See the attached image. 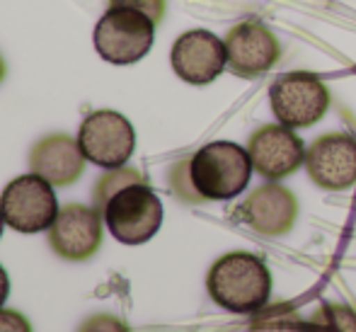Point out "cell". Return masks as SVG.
<instances>
[{
	"label": "cell",
	"instance_id": "1",
	"mask_svg": "<svg viewBox=\"0 0 356 332\" xmlns=\"http://www.w3.org/2000/svg\"><path fill=\"white\" fill-rule=\"evenodd\" d=\"M207 289L213 303L230 313H257L272 296V274L252 253H228L211 264Z\"/></svg>",
	"mask_w": 356,
	"mask_h": 332
},
{
	"label": "cell",
	"instance_id": "2",
	"mask_svg": "<svg viewBox=\"0 0 356 332\" xmlns=\"http://www.w3.org/2000/svg\"><path fill=\"white\" fill-rule=\"evenodd\" d=\"M254 168L248 148L233 141H213L189 158V177L204 201H228L245 192Z\"/></svg>",
	"mask_w": 356,
	"mask_h": 332
},
{
	"label": "cell",
	"instance_id": "3",
	"mask_svg": "<svg viewBox=\"0 0 356 332\" xmlns=\"http://www.w3.org/2000/svg\"><path fill=\"white\" fill-rule=\"evenodd\" d=\"M95 52L114 66H131L145 58L155 42V22L134 8H107L92 32Z\"/></svg>",
	"mask_w": 356,
	"mask_h": 332
},
{
	"label": "cell",
	"instance_id": "4",
	"mask_svg": "<svg viewBox=\"0 0 356 332\" xmlns=\"http://www.w3.org/2000/svg\"><path fill=\"white\" fill-rule=\"evenodd\" d=\"M102 219L114 240L122 245H143L163 226V204L148 182H134L107 201Z\"/></svg>",
	"mask_w": 356,
	"mask_h": 332
},
{
	"label": "cell",
	"instance_id": "5",
	"mask_svg": "<svg viewBox=\"0 0 356 332\" xmlns=\"http://www.w3.org/2000/svg\"><path fill=\"white\" fill-rule=\"evenodd\" d=\"M54 184L29 173L19 175L0 194V214L5 226L17 233H42L54 226L58 216V199Z\"/></svg>",
	"mask_w": 356,
	"mask_h": 332
},
{
	"label": "cell",
	"instance_id": "6",
	"mask_svg": "<svg viewBox=\"0 0 356 332\" xmlns=\"http://www.w3.org/2000/svg\"><path fill=\"white\" fill-rule=\"evenodd\" d=\"M269 104L279 124L289 129H308L325 117L330 107V90L315 73L293 70L274 80Z\"/></svg>",
	"mask_w": 356,
	"mask_h": 332
},
{
	"label": "cell",
	"instance_id": "7",
	"mask_svg": "<svg viewBox=\"0 0 356 332\" xmlns=\"http://www.w3.org/2000/svg\"><path fill=\"white\" fill-rule=\"evenodd\" d=\"M78 145L92 165L104 170L122 168L136 148L134 124L114 109H97L83 119L78 129Z\"/></svg>",
	"mask_w": 356,
	"mask_h": 332
},
{
	"label": "cell",
	"instance_id": "8",
	"mask_svg": "<svg viewBox=\"0 0 356 332\" xmlns=\"http://www.w3.org/2000/svg\"><path fill=\"white\" fill-rule=\"evenodd\" d=\"M102 214L95 206H61L49 228V248L66 262H88L102 248Z\"/></svg>",
	"mask_w": 356,
	"mask_h": 332
},
{
	"label": "cell",
	"instance_id": "9",
	"mask_svg": "<svg viewBox=\"0 0 356 332\" xmlns=\"http://www.w3.org/2000/svg\"><path fill=\"white\" fill-rule=\"evenodd\" d=\"M228 70L238 78H257L277 66L282 47L264 22L248 19L233 27L223 39Z\"/></svg>",
	"mask_w": 356,
	"mask_h": 332
},
{
	"label": "cell",
	"instance_id": "10",
	"mask_svg": "<svg viewBox=\"0 0 356 332\" xmlns=\"http://www.w3.org/2000/svg\"><path fill=\"white\" fill-rule=\"evenodd\" d=\"M305 170L320 189L344 192L356 184V139L349 134H325L305 150Z\"/></svg>",
	"mask_w": 356,
	"mask_h": 332
},
{
	"label": "cell",
	"instance_id": "11",
	"mask_svg": "<svg viewBox=\"0 0 356 332\" xmlns=\"http://www.w3.org/2000/svg\"><path fill=\"white\" fill-rule=\"evenodd\" d=\"M170 63L184 83L209 85L228 68L225 44L209 29H189L175 39Z\"/></svg>",
	"mask_w": 356,
	"mask_h": 332
},
{
	"label": "cell",
	"instance_id": "12",
	"mask_svg": "<svg viewBox=\"0 0 356 332\" xmlns=\"http://www.w3.org/2000/svg\"><path fill=\"white\" fill-rule=\"evenodd\" d=\"M305 143L296 129L284 124H267L250 136L248 153L257 175L267 180H284L305 163Z\"/></svg>",
	"mask_w": 356,
	"mask_h": 332
},
{
	"label": "cell",
	"instance_id": "13",
	"mask_svg": "<svg viewBox=\"0 0 356 332\" xmlns=\"http://www.w3.org/2000/svg\"><path fill=\"white\" fill-rule=\"evenodd\" d=\"M240 219L257 230L259 235H269V238H279L286 235L296 226L298 219V199L293 197L291 189L284 184L272 182L257 187L245 204L240 206Z\"/></svg>",
	"mask_w": 356,
	"mask_h": 332
},
{
	"label": "cell",
	"instance_id": "14",
	"mask_svg": "<svg viewBox=\"0 0 356 332\" xmlns=\"http://www.w3.org/2000/svg\"><path fill=\"white\" fill-rule=\"evenodd\" d=\"M85 155L71 134H47L29 148V173L54 187H71L85 173Z\"/></svg>",
	"mask_w": 356,
	"mask_h": 332
},
{
	"label": "cell",
	"instance_id": "15",
	"mask_svg": "<svg viewBox=\"0 0 356 332\" xmlns=\"http://www.w3.org/2000/svg\"><path fill=\"white\" fill-rule=\"evenodd\" d=\"M248 332H305V323L289 303H277L259 308Z\"/></svg>",
	"mask_w": 356,
	"mask_h": 332
},
{
	"label": "cell",
	"instance_id": "16",
	"mask_svg": "<svg viewBox=\"0 0 356 332\" xmlns=\"http://www.w3.org/2000/svg\"><path fill=\"white\" fill-rule=\"evenodd\" d=\"M134 182H145V177L138 173L136 168H129V165H122V168H112L104 175H99L97 182L92 187V206L102 214L107 201L119 192V189L129 187Z\"/></svg>",
	"mask_w": 356,
	"mask_h": 332
},
{
	"label": "cell",
	"instance_id": "17",
	"mask_svg": "<svg viewBox=\"0 0 356 332\" xmlns=\"http://www.w3.org/2000/svg\"><path fill=\"white\" fill-rule=\"evenodd\" d=\"M305 332H356V313L347 306L325 303L305 323Z\"/></svg>",
	"mask_w": 356,
	"mask_h": 332
},
{
	"label": "cell",
	"instance_id": "18",
	"mask_svg": "<svg viewBox=\"0 0 356 332\" xmlns=\"http://www.w3.org/2000/svg\"><path fill=\"white\" fill-rule=\"evenodd\" d=\"M168 182H170V189H172L175 197L179 201H184V204H202L204 201L199 197L197 189H194L192 177H189V158L179 160V163H175L172 168H170Z\"/></svg>",
	"mask_w": 356,
	"mask_h": 332
},
{
	"label": "cell",
	"instance_id": "19",
	"mask_svg": "<svg viewBox=\"0 0 356 332\" xmlns=\"http://www.w3.org/2000/svg\"><path fill=\"white\" fill-rule=\"evenodd\" d=\"M75 332H131V328L112 313H95L88 315Z\"/></svg>",
	"mask_w": 356,
	"mask_h": 332
},
{
	"label": "cell",
	"instance_id": "20",
	"mask_svg": "<svg viewBox=\"0 0 356 332\" xmlns=\"http://www.w3.org/2000/svg\"><path fill=\"white\" fill-rule=\"evenodd\" d=\"M107 8H134L148 15L155 24L163 22L165 10H168V0H107Z\"/></svg>",
	"mask_w": 356,
	"mask_h": 332
},
{
	"label": "cell",
	"instance_id": "21",
	"mask_svg": "<svg viewBox=\"0 0 356 332\" xmlns=\"http://www.w3.org/2000/svg\"><path fill=\"white\" fill-rule=\"evenodd\" d=\"M0 332H34L32 323L19 310L0 308Z\"/></svg>",
	"mask_w": 356,
	"mask_h": 332
},
{
	"label": "cell",
	"instance_id": "22",
	"mask_svg": "<svg viewBox=\"0 0 356 332\" xmlns=\"http://www.w3.org/2000/svg\"><path fill=\"white\" fill-rule=\"evenodd\" d=\"M8 294H10V279H8L5 267L0 264V308H3V303L8 301Z\"/></svg>",
	"mask_w": 356,
	"mask_h": 332
},
{
	"label": "cell",
	"instance_id": "23",
	"mask_svg": "<svg viewBox=\"0 0 356 332\" xmlns=\"http://www.w3.org/2000/svg\"><path fill=\"white\" fill-rule=\"evenodd\" d=\"M5 75H8V66H5L3 56H0V83H3V80H5Z\"/></svg>",
	"mask_w": 356,
	"mask_h": 332
},
{
	"label": "cell",
	"instance_id": "24",
	"mask_svg": "<svg viewBox=\"0 0 356 332\" xmlns=\"http://www.w3.org/2000/svg\"><path fill=\"white\" fill-rule=\"evenodd\" d=\"M3 228H5V219H3V214H0V238H3Z\"/></svg>",
	"mask_w": 356,
	"mask_h": 332
}]
</instances>
